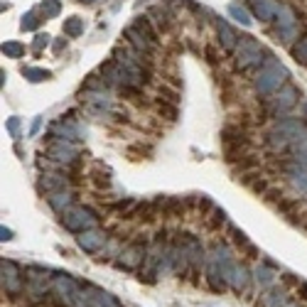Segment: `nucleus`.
I'll return each instance as SVG.
<instances>
[{
    "label": "nucleus",
    "mask_w": 307,
    "mask_h": 307,
    "mask_svg": "<svg viewBox=\"0 0 307 307\" xmlns=\"http://www.w3.org/2000/svg\"><path fill=\"white\" fill-rule=\"evenodd\" d=\"M8 130H10V135H15V138H17V130H20V118H10V121H8Z\"/></svg>",
    "instance_id": "41"
},
{
    "label": "nucleus",
    "mask_w": 307,
    "mask_h": 307,
    "mask_svg": "<svg viewBox=\"0 0 307 307\" xmlns=\"http://www.w3.org/2000/svg\"><path fill=\"white\" fill-rule=\"evenodd\" d=\"M47 45H49V34H37V37H34V42H32V49H34V52H40V49L47 47Z\"/></svg>",
    "instance_id": "37"
},
{
    "label": "nucleus",
    "mask_w": 307,
    "mask_h": 307,
    "mask_svg": "<svg viewBox=\"0 0 307 307\" xmlns=\"http://www.w3.org/2000/svg\"><path fill=\"white\" fill-rule=\"evenodd\" d=\"M292 59L295 62H300V64H307V34L305 37H300V42L297 45H292Z\"/></svg>",
    "instance_id": "28"
},
{
    "label": "nucleus",
    "mask_w": 307,
    "mask_h": 307,
    "mask_svg": "<svg viewBox=\"0 0 307 307\" xmlns=\"http://www.w3.org/2000/svg\"><path fill=\"white\" fill-rule=\"evenodd\" d=\"M0 273H3V290L10 295V297H17L22 292V275H20V268L13 263V260H0Z\"/></svg>",
    "instance_id": "9"
},
{
    "label": "nucleus",
    "mask_w": 307,
    "mask_h": 307,
    "mask_svg": "<svg viewBox=\"0 0 307 307\" xmlns=\"http://www.w3.org/2000/svg\"><path fill=\"white\" fill-rule=\"evenodd\" d=\"M40 192H47V194H52V192H62V189H66L69 187V179L64 177V175H42V179H40Z\"/></svg>",
    "instance_id": "18"
},
{
    "label": "nucleus",
    "mask_w": 307,
    "mask_h": 307,
    "mask_svg": "<svg viewBox=\"0 0 307 307\" xmlns=\"http://www.w3.org/2000/svg\"><path fill=\"white\" fill-rule=\"evenodd\" d=\"M283 167H285V175H288L290 184L295 189H300V192H307V167L300 165V162H295V160L292 162H285Z\"/></svg>",
    "instance_id": "16"
},
{
    "label": "nucleus",
    "mask_w": 307,
    "mask_h": 307,
    "mask_svg": "<svg viewBox=\"0 0 307 307\" xmlns=\"http://www.w3.org/2000/svg\"><path fill=\"white\" fill-rule=\"evenodd\" d=\"M228 231H231V236H234V241H236L239 246H243V248H248V246H251V243H248V239H246V234L241 231V228H234V226H231Z\"/></svg>",
    "instance_id": "36"
},
{
    "label": "nucleus",
    "mask_w": 307,
    "mask_h": 307,
    "mask_svg": "<svg viewBox=\"0 0 307 307\" xmlns=\"http://www.w3.org/2000/svg\"><path fill=\"white\" fill-rule=\"evenodd\" d=\"M226 224V211L224 209H211V219H207V226L209 228H219Z\"/></svg>",
    "instance_id": "32"
},
{
    "label": "nucleus",
    "mask_w": 307,
    "mask_h": 307,
    "mask_svg": "<svg viewBox=\"0 0 307 307\" xmlns=\"http://www.w3.org/2000/svg\"><path fill=\"white\" fill-rule=\"evenodd\" d=\"M283 307H295V305H283Z\"/></svg>",
    "instance_id": "50"
},
{
    "label": "nucleus",
    "mask_w": 307,
    "mask_h": 307,
    "mask_svg": "<svg viewBox=\"0 0 307 307\" xmlns=\"http://www.w3.org/2000/svg\"><path fill=\"white\" fill-rule=\"evenodd\" d=\"M47 202H49V207H52L54 211L64 214L69 207H74V194H71V192H66V189H62V192H52V194L47 197Z\"/></svg>",
    "instance_id": "19"
},
{
    "label": "nucleus",
    "mask_w": 307,
    "mask_h": 307,
    "mask_svg": "<svg viewBox=\"0 0 307 307\" xmlns=\"http://www.w3.org/2000/svg\"><path fill=\"white\" fill-rule=\"evenodd\" d=\"M300 32V15L295 13V8L290 5H280L278 15H275V34L280 42H292Z\"/></svg>",
    "instance_id": "6"
},
{
    "label": "nucleus",
    "mask_w": 307,
    "mask_h": 307,
    "mask_svg": "<svg viewBox=\"0 0 307 307\" xmlns=\"http://www.w3.org/2000/svg\"><path fill=\"white\" fill-rule=\"evenodd\" d=\"M0 239H3V241H10V239H13V231L3 226V228H0Z\"/></svg>",
    "instance_id": "42"
},
{
    "label": "nucleus",
    "mask_w": 307,
    "mask_h": 307,
    "mask_svg": "<svg viewBox=\"0 0 307 307\" xmlns=\"http://www.w3.org/2000/svg\"><path fill=\"white\" fill-rule=\"evenodd\" d=\"M300 221H302V226H305V228H307V216H305V219H300Z\"/></svg>",
    "instance_id": "47"
},
{
    "label": "nucleus",
    "mask_w": 307,
    "mask_h": 307,
    "mask_svg": "<svg viewBox=\"0 0 307 307\" xmlns=\"http://www.w3.org/2000/svg\"><path fill=\"white\" fill-rule=\"evenodd\" d=\"M253 275H256V280H258V285H260V288H271V285L275 283L273 271H268L265 265H258L256 271H253Z\"/></svg>",
    "instance_id": "22"
},
{
    "label": "nucleus",
    "mask_w": 307,
    "mask_h": 307,
    "mask_svg": "<svg viewBox=\"0 0 307 307\" xmlns=\"http://www.w3.org/2000/svg\"><path fill=\"white\" fill-rule=\"evenodd\" d=\"M40 126H42V121H40V118H37V121H34V123H32V130H30V133H32V135H34V133H37V130H40Z\"/></svg>",
    "instance_id": "44"
},
{
    "label": "nucleus",
    "mask_w": 307,
    "mask_h": 307,
    "mask_svg": "<svg viewBox=\"0 0 307 307\" xmlns=\"http://www.w3.org/2000/svg\"><path fill=\"white\" fill-rule=\"evenodd\" d=\"M278 207H280V211H285L290 219H295V211H297V202H290V199H283V197H280Z\"/></svg>",
    "instance_id": "34"
},
{
    "label": "nucleus",
    "mask_w": 307,
    "mask_h": 307,
    "mask_svg": "<svg viewBox=\"0 0 307 307\" xmlns=\"http://www.w3.org/2000/svg\"><path fill=\"white\" fill-rule=\"evenodd\" d=\"M123 37H126V40H128L130 49H135V52H138L140 57H145V59L150 57L152 47H155V45H152V42L147 40V37H145V34H140V32H138V30H135L133 25H130V27H128V30L123 32Z\"/></svg>",
    "instance_id": "15"
},
{
    "label": "nucleus",
    "mask_w": 307,
    "mask_h": 307,
    "mask_svg": "<svg viewBox=\"0 0 307 307\" xmlns=\"http://www.w3.org/2000/svg\"><path fill=\"white\" fill-rule=\"evenodd\" d=\"M158 108H160V113H165V116H167V121H175V118H177V108H175V106H170V103H160Z\"/></svg>",
    "instance_id": "38"
},
{
    "label": "nucleus",
    "mask_w": 307,
    "mask_h": 307,
    "mask_svg": "<svg viewBox=\"0 0 307 307\" xmlns=\"http://www.w3.org/2000/svg\"><path fill=\"white\" fill-rule=\"evenodd\" d=\"M295 162H300V165L307 167V152H297V155H295Z\"/></svg>",
    "instance_id": "43"
},
{
    "label": "nucleus",
    "mask_w": 307,
    "mask_h": 307,
    "mask_svg": "<svg viewBox=\"0 0 307 307\" xmlns=\"http://www.w3.org/2000/svg\"><path fill=\"white\" fill-rule=\"evenodd\" d=\"M22 74H25V79H30V81H47L49 79V71L47 69H37V66H22Z\"/></svg>",
    "instance_id": "24"
},
{
    "label": "nucleus",
    "mask_w": 307,
    "mask_h": 307,
    "mask_svg": "<svg viewBox=\"0 0 307 307\" xmlns=\"http://www.w3.org/2000/svg\"><path fill=\"white\" fill-rule=\"evenodd\" d=\"M64 45H66V42H64V40H59V42H54V52H59V49H62V47H64Z\"/></svg>",
    "instance_id": "46"
},
{
    "label": "nucleus",
    "mask_w": 307,
    "mask_h": 307,
    "mask_svg": "<svg viewBox=\"0 0 307 307\" xmlns=\"http://www.w3.org/2000/svg\"><path fill=\"white\" fill-rule=\"evenodd\" d=\"M59 10H62L59 0H42V5H40L42 17H57V15H59Z\"/></svg>",
    "instance_id": "29"
},
{
    "label": "nucleus",
    "mask_w": 307,
    "mask_h": 307,
    "mask_svg": "<svg viewBox=\"0 0 307 307\" xmlns=\"http://www.w3.org/2000/svg\"><path fill=\"white\" fill-rule=\"evenodd\" d=\"M290 150L295 152V155H297V152H307V128L297 135V140H295V145H292Z\"/></svg>",
    "instance_id": "33"
},
{
    "label": "nucleus",
    "mask_w": 307,
    "mask_h": 307,
    "mask_svg": "<svg viewBox=\"0 0 307 307\" xmlns=\"http://www.w3.org/2000/svg\"><path fill=\"white\" fill-rule=\"evenodd\" d=\"M150 15L155 17L152 22L158 25V30H167V27H170V13H167V10H165L162 5H155V8L150 10Z\"/></svg>",
    "instance_id": "25"
},
{
    "label": "nucleus",
    "mask_w": 307,
    "mask_h": 307,
    "mask_svg": "<svg viewBox=\"0 0 307 307\" xmlns=\"http://www.w3.org/2000/svg\"><path fill=\"white\" fill-rule=\"evenodd\" d=\"M288 79H290V71L285 69V64H280L273 54H268L265 64L260 66V71L256 74V79H253V89L260 96H271L278 89H283L288 84Z\"/></svg>",
    "instance_id": "1"
},
{
    "label": "nucleus",
    "mask_w": 307,
    "mask_h": 307,
    "mask_svg": "<svg viewBox=\"0 0 307 307\" xmlns=\"http://www.w3.org/2000/svg\"><path fill=\"white\" fill-rule=\"evenodd\" d=\"M150 22H152V20H150L147 15H138V17H135V22H133V27H135L140 34H145L152 45H155V42H158V32L152 30V25H150Z\"/></svg>",
    "instance_id": "21"
},
{
    "label": "nucleus",
    "mask_w": 307,
    "mask_h": 307,
    "mask_svg": "<svg viewBox=\"0 0 307 307\" xmlns=\"http://www.w3.org/2000/svg\"><path fill=\"white\" fill-rule=\"evenodd\" d=\"M106 241H108L106 231H101V228H96V226L76 236V243H79V248L86 251V253H98V251L106 246Z\"/></svg>",
    "instance_id": "12"
},
{
    "label": "nucleus",
    "mask_w": 307,
    "mask_h": 307,
    "mask_svg": "<svg viewBox=\"0 0 307 307\" xmlns=\"http://www.w3.org/2000/svg\"><path fill=\"white\" fill-rule=\"evenodd\" d=\"M204 52H207V62H209V64H216V62H219V54H216V49H214L211 45H207Z\"/></svg>",
    "instance_id": "40"
},
{
    "label": "nucleus",
    "mask_w": 307,
    "mask_h": 307,
    "mask_svg": "<svg viewBox=\"0 0 307 307\" xmlns=\"http://www.w3.org/2000/svg\"><path fill=\"white\" fill-rule=\"evenodd\" d=\"M302 111H305V116H307V103H302Z\"/></svg>",
    "instance_id": "48"
},
{
    "label": "nucleus",
    "mask_w": 307,
    "mask_h": 307,
    "mask_svg": "<svg viewBox=\"0 0 307 307\" xmlns=\"http://www.w3.org/2000/svg\"><path fill=\"white\" fill-rule=\"evenodd\" d=\"M37 25H40V20H37V15H34V13H27V15L22 17V22H20V27H22L25 32H30V30H34Z\"/></svg>",
    "instance_id": "35"
},
{
    "label": "nucleus",
    "mask_w": 307,
    "mask_h": 307,
    "mask_svg": "<svg viewBox=\"0 0 307 307\" xmlns=\"http://www.w3.org/2000/svg\"><path fill=\"white\" fill-rule=\"evenodd\" d=\"M228 15H231L236 22H241L243 27H251V15H248V10L246 8H241V5H228Z\"/></svg>",
    "instance_id": "27"
},
{
    "label": "nucleus",
    "mask_w": 307,
    "mask_h": 307,
    "mask_svg": "<svg viewBox=\"0 0 307 307\" xmlns=\"http://www.w3.org/2000/svg\"><path fill=\"white\" fill-rule=\"evenodd\" d=\"M234 66L236 71H251V69H260L268 59V52L263 49V45L251 34L239 37V45L234 49Z\"/></svg>",
    "instance_id": "2"
},
{
    "label": "nucleus",
    "mask_w": 307,
    "mask_h": 307,
    "mask_svg": "<svg viewBox=\"0 0 307 307\" xmlns=\"http://www.w3.org/2000/svg\"><path fill=\"white\" fill-rule=\"evenodd\" d=\"M207 285L214 290V292H224L226 290V278H224V273H221V268L216 265V263H209V271H207Z\"/></svg>",
    "instance_id": "20"
},
{
    "label": "nucleus",
    "mask_w": 307,
    "mask_h": 307,
    "mask_svg": "<svg viewBox=\"0 0 307 307\" xmlns=\"http://www.w3.org/2000/svg\"><path fill=\"white\" fill-rule=\"evenodd\" d=\"M81 3H94V0H81Z\"/></svg>",
    "instance_id": "49"
},
{
    "label": "nucleus",
    "mask_w": 307,
    "mask_h": 307,
    "mask_svg": "<svg viewBox=\"0 0 307 307\" xmlns=\"http://www.w3.org/2000/svg\"><path fill=\"white\" fill-rule=\"evenodd\" d=\"M305 128H307L305 121H297V118H283L271 133L265 135V145L271 147V150H275V152H280V150H290V147L295 145L297 135H300Z\"/></svg>",
    "instance_id": "3"
},
{
    "label": "nucleus",
    "mask_w": 307,
    "mask_h": 307,
    "mask_svg": "<svg viewBox=\"0 0 307 307\" xmlns=\"http://www.w3.org/2000/svg\"><path fill=\"white\" fill-rule=\"evenodd\" d=\"M248 5H251V10H253V15L258 20L271 22V20H275V15H278L283 3L280 0H248Z\"/></svg>",
    "instance_id": "13"
},
{
    "label": "nucleus",
    "mask_w": 307,
    "mask_h": 307,
    "mask_svg": "<svg viewBox=\"0 0 307 307\" xmlns=\"http://www.w3.org/2000/svg\"><path fill=\"white\" fill-rule=\"evenodd\" d=\"M300 98V91L292 86V84H285L283 89H278L275 94L265 96L263 98V113L268 118H275V116H283V113H288Z\"/></svg>",
    "instance_id": "4"
},
{
    "label": "nucleus",
    "mask_w": 307,
    "mask_h": 307,
    "mask_svg": "<svg viewBox=\"0 0 307 307\" xmlns=\"http://www.w3.org/2000/svg\"><path fill=\"white\" fill-rule=\"evenodd\" d=\"M62 226L71 234H84L89 228L96 226V214L89 209V207H69L64 214H62Z\"/></svg>",
    "instance_id": "5"
},
{
    "label": "nucleus",
    "mask_w": 307,
    "mask_h": 307,
    "mask_svg": "<svg viewBox=\"0 0 307 307\" xmlns=\"http://www.w3.org/2000/svg\"><path fill=\"white\" fill-rule=\"evenodd\" d=\"M79 98H81V103H84L91 113H96V116H103V113H108V111L113 108V98H111L106 91H91V89H84Z\"/></svg>",
    "instance_id": "11"
},
{
    "label": "nucleus",
    "mask_w": 307,
    "mask_h": 307,
    "mask_svg": "<svg viewBox=\"0 0 307 307\" xmlns=\"http://www.w3.org/2000/svg\"><path fill=\"white\" fill-rule=\"evenodd\" d=\"M84 86H86V89H91V91H106V89H108V81H106V79H98L96 74H89Z\"/></svg>",
    "instance_id": "31"
},
{
    "label": "nucleus",
    "mask_w": 307,
    "mask_h": 307,
    "mask_svg": "<svg viewBox=\"0 0 307 307\" xmlns=\"http://www.w3.org/2000/svg\"><path fill=\"white\" fill-rule=\"evenodd\" d=\"M3 54L10 57V59H20L25 54V45H20V42H5L3 45Z\"/></svg>",
    "instance_id": "30"
},
{
    "label": "nucleus",
    "mask_w": 307,
    "mask_h": 307,
    "mask_svg": "<svg viewBox=\"0 0 307 307\" xmlns=\"http://www.w3.org/2000/svg\"><path fill=\"white\" fill-rule=\"evenodd\" d=\"M216 30H219V37H221V47L226 49V52H234L236 49V45H239V34L234 32V27L228 25L226 20H216Z\"/></svg>",
    "instance_id": "17"
},
{
    "label": "nucleus",
    "mask_w": 307,
    "mask_h": 307,
    "mask_svg": "<svg viewBox=\"0 0 307 307\" xmlns=\"http://www.w3.org/2000/svg\"><path fill=\"white\" fill-rule=\"evenodd\" d=\"M25 280H27V295L37 302V300H45L47 292H52V285H49V271L45 268H34L30 265L25 271Z\"/></svg>",
    "instance_id": "7"
},
{
    "label": "nucleus",
    "mask_w": 307,
    "mask_h": 307,
    "mask_svg": "<svg viewBox=\"0 0 307 307\" xmlns=\"http://www.w3.org/2000/svg\"><path fill=\"white\" fill-rule=\"evenodd\" d=\"M84 32V20L81 17H69L64 20V34L66 37H79Z\"/></svg>",
    "instance_id": "26"
},
{
    "label": "nucleus",
    "mask_w": 307,
    "mask_h": 307,
    "mask_svg": "<svg viewBox=\"0 0 307 307\" xmlns=\"http://www.w3.org/2000/svg\"><path fill=\"white\" fill-rule=\"evenodd\" d=\"M76 155H79V147L71 140H52L47 147V158L59 165H71L76 160Z\"/></svg>",
    "instance_id": "10"
},
{
    "label": "nucleus",
    "mask_w": 307,
    "mask_h": 307,
    "mask_svg": "<svg viewBox=\"0 0 307 307\" xmlns=\"http://www.w3.org/2000/svg\"><path fill=\"white\" fill-rule=\"evenodd\" d=\"M197 207H199V211H202V216H204L207 211H211V209H214V207H211V199H209V197H202V199L197 202Z\"/></svg>",
    "instance_id": "39"
},
{
    "label": "nucleus",
    "mask_w": 307,
    "mask_h": 307,
    "mask_svg": "<svg viewBox=\"0 0 307 307\" xmlns=\"http://www.w3.org/2000/svg\"><path fill=\"white\" fill-rule=\"evenodd\" d=\"M224 278H226V283L228 285H231L234 290H243L246 285H248V271H246V268L241 265V263H228L226 268H224Z\"/></svg>",
    "instance_id": "14"
},
{
    "label": "nucleus",
    "mask_w": 307,
    "mask_h": 307,
    "mask_svg": "<svg viewBox=\"0 0 307 307\" xmlns=\"http://www.w3.org/2000/svg\"><path fill=\"white\" fill-rule=\"evenodd\" d=\"M283 305H288L283 290H271L263 295V307H283Z\"/></svg>",
    "instance_id": "23"
},
{
    "label": "nucleus",
    "mask_w": 307,
    "mask_h": 307,
    "mask_svg": "<svg viewBox=\"0 0 307 307\" xmlns=\"http://www.w3.org/2000/svg\"><path fill=\"white\" fill-rule=\"evenodd\" d=\"M300 297H302V300H307V283H302V285H300Z\"/></svg>",
    "instance_id": "45"
},
{
    "label": "nucleus",
    "mask_w": 307,
    "mask_h": 307,
    "mask_svg": "<svg viewBox=\"0 0 307 307\" xmlns=\"http://www.w3.org/2000/svg\"><path fill=\"white\" fill-rule=\"evenodd\" d=\"M147 241L145 239H135L130 241L123 251H121V258H118V268H123V271H138V268L145 263L147 258Z\"/></svg>",
    "instance_id": "8"
}]
</instances>
